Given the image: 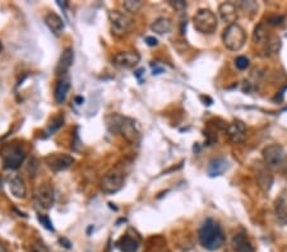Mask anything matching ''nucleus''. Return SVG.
I'll use <instances>...</instances> for the list:
<instances>
[{
	"mask_svg": "<svg viewBox=\"0 0 287 252\" xmlns=\"http://www.w3.org/2000/svg\"><path fill=\"white\" fill-rule=\"evenodd\" d=\"M226 133H227V137L230 138L231 141H234V143H243L244 140H245L247 128H245V125H244L243 121L235 120V121H232L226 126Z\"/></svg>",
	"mask_w": 287,
	"mask_h": 252,
	"instance_id": "nucleus-12",
	"label": "nucleus"
},
{
	"mask_svg": "<svg viewBox=\"0 0 287 252\" xmlns=\"http://www.w3.org/2000/svg\"><path fill=\"white\" fill-rule=\"evenodd\" d=\"M38 221H40V223L42 224V225H44L46 229L54 230L53 223H51L50 219H49V217H47V215H38Z\"/></svg>",
	"mask_w": 287,
	"mask_h": 252,
	"instance_id": "nucleus-32",
	"label": "nucleus"
},
{
	"mask_svg": "<svg viewBox=\"0 0 287 252\" xmlns=\"http://www.w3.org/2000/svg\"><path fill=\"white\" fill-rule=\"evenodd\" d=\"M161 252H170V251H167V250H163V251H161Z\"/></svg>",
	"mask_w": 287,
	"mask_h": 252,
	"instance_id": "nucleus-39",
	"label": "nucleus"
},
{
	"mask_svg": "<svg viewBox=\"0 0 287 252\" xmlns=\"http://www.w3.org/2000/svg\"><path fill=\"white\" fill-rule=\"evenodd\" d=\"M269 38L268 31H267V28H265L264 25H258L254 29L253 33V41L255 44H260L264 45Z\"/></svg>",
	"mask_w": 287,
	"mask_h": 252,
	"instance_id": "nucleus-25",
	"label": "nucleus"
},
{
	"mask_svg": "<svg viewBox=\"0 0 287 252\" xmlns=\"http://www.w3.org/2000/svg\"><path fill=\"white\" fill-rule=\"evenodd\" d=\"M73 60H74V53L70 47L65 49L63 51L62 56H60L59 62H58L57 66V74L58 75H63L65 74L68 72L70 66L73 65Z\"/></svg>",
	"mask_w": 287,
	"mask_h": 252,
	"instance_id": "nucleus-15",
	"label": "nucleus"
},
{
	"mask_svg": "<svg viewBox=\"0 0 287 252\" xmlns=\"http://www.w3.org/2000/svg\"><path fill=\"white\" fill-rule=\"evenodd\" d=\"M143 72H144V69H139V70H138V72L135 73V77H137V78L139 79V78H141V75L143 74Z\"/></svg>",
	"mask_w": 287,
	"mask_h": 252,
	"instance_id": "nucleus-36",
	"label": "nucleus"
},
{
	"mask_svg": "<svg viewBox=\"0 0 287 252\" xmlns=\"http://www.w3.org/2000/svg\"><path fill=\"white\" fill-rule=\"evenodd\" d=\"M285 22V18L282 16H269L267 18V23L269 26H281Z\"/></svg>",
	"mask_w": 287,
	"mask_h": 252,
	"instance_id": "nucleus-31",
	"label": "nucleus"
},
{
	"mask_svg": "<svg viewBox=\"0 0 287 252\" xmlns=\"http://www.w3.org/2000/svg\"><path fill=\"white\" fill-rule=\"evenodd\" d=\"M44 161L47 167L55 172L65 171L74 163V158L69 154H64V153H51L45 157Z\"/></svg>",
	"mask_w": 287,
	"mask_h": 252,
	"instance_id": "nucleus-9",
	"label": "nucleus"
},
{
	"mask_svg": "<svg viewBox=\"0 0 287 252\" xmlns=\"http://www.w3.org/2000/svg\"><path fill=\"white\" fill-rule=\"evenodd\" d=\"M228 162L225 158H216L212 159L209 162L208 168H207V173L209 177H219L221 174L225 173L228 169Z\"/></svg>",
	"mask_w": 287,
	"mask_h": 252,
	"instance_id": "nucleus-14",
	"label": "nucleus"
},
{
	"mask_svg": "<svg viewBox=\"0 0 287 252\" xmlns=\"http://www.w3.org/2000/svg\"><path fill=\"white\" fill-rule=\"evenodd\" d=\"M31 252H50L47 246L41 240L34 241L31 245Z\"/></svg>",
	"mask_w": 287,
	"mask_h": 252,
	"instance_id": "nucleus-29",
	"label": "nucleus"
},
{
	"mask_svg": "<svg viewBox=\"0 0 287 252\" xmlns=\"http://www.w3.org/2000/svg\"><path fill=\"white\" fill-rule=\"evenodd\" d=\"M36 200H37L38 205L44 209H50L54 205V189L49 182L41 184L38 186L37 191H36Z\"/></svg>",
	"mask_w": 287,
	"mask_h": 252,
	"instance_id": "nucleus-11",
	"label": "nucleus"
},
{
	"mask_svg": "<svg viewBox=\"0 0 287 252\" xmlns=\"http://www.w3.org/2000/svg\"><path fill=\"white\" fill-rule=\"evenodd\" d=\"M141 61V55L137 51H122L114 56V65L120 69H131Z\"/></svg>",
	"mask_w": 287,
	"mask_h": 252,
	"instance_id": "nucleus-10",
	"label": "nucleus"
},
{
	"mask_svg": "<svg viewBox=\"0 0 287 252\" xmlns=\"http://www.w3.org/2000/svg\"><path fill=\"white\" fill-rule=\"evenodd\" d=\"M239 6L245 12V14H255L258 10V4L255 1H240Z\"/></svg>",
	"mask_w": 287,
	"mask_h": 252,
	"instance_id": "nucleus-27",
	"label": "nucleus"
},
{
	"mask_svg": "<svg viewBox=\"0 0 287 252\" xmlns=\"http://www.w3.org/2000/svg\"><path fill=\"white\" fill-rule=\"evenodd\" d=\"M0 252H8V251H6L5 247H4L3 245H1V243H0Z\"/></svg>",
	"mask_w": 287,
	"mask_h": 252,
	"instance_id": "nucleus-38",
	"label": "nucleus"
},
{
	"mask_svg": "<svg viewBox=\"0 0 287 252\" xmlns=\"http://www.w3.org/2000/svg\"><path fill=\"white\" fill-rule=\"evenodd\" d=\"M146 42L148 46H157V44H159V41H157L155 37H152V36L146 37Z\"/></svg>",
	"mask_w": 287,
	"mask_h": 252,
	"instance_id": "nucleus-34",
	"label": "nucleus"
},
{
	"mask_svg": "<svg viewBox=\"0 0 287 252\" xmlns=\"http://www.w3.org/2000/svg\"><path fill=\"white\" fill-rule=\"evenodd\" d=\"M26 156H27V150L22 145L10 144V145L5 146L3 154H1L4 167L8 168V169H17V168L21 167V165L26 159Z\"/></svg>",
	"mask_w": 287,
	"mask_h": 252,
	"instance_id": "nucleus-7",
	"label": "nucleus"
},
{
	"mask_svg": "<svg viewBox=\"0 0 287 252\" xmlns=\"http://www.w3.org/2000/svg\"><path fill=\"white\" fill-rule=\"evenodd\" d=\"M198 238L203 247L208 251H217L225 243V234L221 225L213 219L203 222L202 227L198 232Z\"/></svg>",
	"mask_w": 287,
	"mask_h": 252,
	"instance_id": "nucleus-1",
	"label": "nucleus"
},
{
	"mask_svg": "<svg viewBox=\"0 0 287 252\" xmlns=\"http://www.w3.org/2000/svg\"><path fill=\"white\" fill-rule=\"evenodd\" d=\"M9 190L17 199H25L27 195V187H26L25 181L19 176H16L9 181Z\"/></svg>",
	"mask_w": 287,
	"mask_h": 252,
	"instance_id": "nucleus-19",
	"label": "nucleus"
},
{
	"mask_svg": "<svg viewBox=\"0 0 287 252\" xmlns=\"http://www.w3.org/2000/svg\"><path fill=\"white\" fill-rule=\"evenodd\" d=\"M232 247L237 252H254V246L252 245L250 240L245 233H236L232 238Z\"/></svg>",
	"mask_w": 287,
	"mask_h": 252,
	"instance_id": "nucleus-16",
	"label": "nucleus"
},
{
	"mask_svg": "<svg viewBox=\"0 0 287 252\" xmlns=\"http://www.w3.org/2000/svg\"><path fill=\"white\" fill-rule=\"evenodd\" d=\"M193 26L199 33L212 34L219 27V21L212 10L199 9L193 17Z\"/></svg>",
	"mask_w": 287,
	"mask_h": 252,
	"instance_id": "nucleus-6",
	"label": "nucleus"
},
{
	"mask_svg": "<svg viewBox=\"0 0 287 252\" xmlns=\"http://www.w3.org/2000/svg\"><path fill=\"white\" fill-rule=\"evenodd\" d=\"M219 14L220 18L225 23H228V26H230L234 25V22H236V19L239 18V9H237L236 4L226 1V3L220 4Z\"/></svg>",
	"mask_w": 287,
	"mask_h": 252,
	"instance_id": "nucleus-13",
	"label": "nucleus"
},
{
	"mask_svg": "<svg viewBox=\"0 0 287 252\" xmlns=\"http://www.w3.org/2000/svg\"><path fill=\"white\" fill-rule=\"evenodd\" d=\"M151 29L157 34H166L172 29L171 19L167 17H159L151 25Z\"/></svg>",
	"mask_w": 287,
	"mask_h": 252,
	"instance_id": "nucleus-21",
	"label": "nucleus"
},
{
	"mask_svg": "<svg viewBox=\"0 0 287 252\" xmlns=\"http://www.w3.org/2000/svg\"><path fill=\"white\" fill-rule=\"evenodd\" d=\"M256 181H258L259 186L262 187L263 190L269 191V189L272 187V184H273V176L268 171V167L262 168V169H259L256 172Z\"/></svg>",
	"mask_w": 287,
	"mask_h": 252,
	"instance_id": "nucleus-23",
	"label": "nucleus"
},
{
	"mask_svg": "<svg viewBox=\"0 0 287 252\" xmlns=\"http://www.w3.org/2000/svg\"><path fill=\"white\" fill-rule=\"evenodd\" d=\"M275 214L276 221L280 225L287 224V199L285 195H281L275 202Z\"/></svg>",
	"mask_w": 287,
	"mask_h": 252,
	"instance_id": "nucleus-17",
	"label": "nucleus"
},
{
	"mask_svg": "<svg viewBox=\"0 0 287 252\" xmlns=\"http://www.w3.org/2000/svg\"><path fill=\"white\" fill-rule=\"evenodd\" d=\"M250 61L247 56H239L235 59V66H236L239 70H245V69L249 68Z\"/></svg>",
	"mask_w": 287,
	"mask_h": 252,
	"instance_id": "nucleus-28",
	"label": "nucleus"
},
{
	"mask_svg": "<svg viewBox=\"0 0 287 252\" xmlns=\"http://www.w3.org/2000/svg\"><path fill=\"white\" fill-rule=\"evenodd\" d=\"M45 23L54 34H60L64 29V21L58 16L57 13H49L45 17Z\"/></svg>",
	"mask_w": 287,
	"mask_h": 252,
	"instance_id": "nucleus-20",
	"label": "nucleus"
},
{
	"mask_svg": "<svg viewBox=\"0 0 287 252\" xmlns=\"http://www.w3.org/2000/svg\"><path fill=\"white\" fill-rule=\"evenodd\" d=\"M263 159L265 166L273 171L286 173L287 172V154L284 148L278 144H271L263 149Z\"/></svg>",
	"mask_w": 287,
	"mask_h": 252,
	"instance_id": "nucleus-3",
	"label": "nucleus"
},
{
	"mask_svg": "<svg viewBox=\"0 0 287 252\" xmlns=\"http://www.w3.org/2000/svg\"><path fill=\"white\" fill-rule=\"evenodd\" d=\"M60 242H62V243H64V245H65V247H66V249H69V247L72 246V245H70V242H69L68 240H65V238H62V240H60Z\"/></svg>",
	"mask_w": 287,
	"mask_h": 252,
	"instance_id": "nucleus-35",
	"label": "nucleus"
},
{
	"mask_svg": "<svg viewBox=\"0 0 287 252\" xmlns=\"http://www.w3.org/2000/svg\"><path fill=\"white\" fill-rule=\"evenodd\" d=\"M123 6L128 13H138L143 6V1L142 0H127V1H123Z\"/></svg>",
	"mask_w": 287,
	"mask_h": 252,
	"instance_id": "nucleus-26",
	"label": "nucleus"
},
{
	"mask_svg": "<svg viewBox=\"0 0 287 252\" xmlns=\"http://www.w3.org/2000/svg\"><path fill=\"white\" fill-rule=\"evenodd\" d=\"M107 125L114 133H119L127 140L134 143L135 140L139 138V131H138L135 122L128 117H123L120 115H111L106 117Z\"/></svg>",
	"mask_w": 287,
	"mask_h": 252,
	"instance_id": "nucleus-2",
	"label": "nucleus"
},
{
	"mask_svg": "<svg viewBox=\"0 0 287 252\" xmlns=\"http://www.w3.org/2000/svg\"><path fill=\"white\" fill-rule=\"evenodd\" d=\"M222 41L228 50L239 51L247 42V32L241 26L234 23L225 28L222 33Z\"/></svg>",
	"mask_w": 287,
	"mask_h": 252,
	"instance_id": "nucleus-5",
	"label": "nucleus"
},
{
	"mask_svg": "<svg viewBox=\"0 0 287 252\" xmlns=\"http://www.w3.org/2000/svg\"><path fill=\"white\" fill-rule=\"evenodd\" d=\"M116 245L123 252H137L138 247H139V242H138L137 238L129 236V234H125L124 237H122Z\"/></svg>",
	"mask_w": 287,
	"mask_h": 252,
	"instance_id": "nucleus-22",
	"label": "nucleus"
},
{
	"mask_svg": "<svg viewBox=\"0 0 287 252\" xmlns=\"http://www.w3.org/2000/svg\"><path fill=\"white\" fill-rule=\"evenodd\" d=\"M69 90H70V79L69 78L60 79V81L57 83L55 93H54V98H55L57 103L62 105V103L65 102Z\"/></svg>",
	"mask_w": 287,
	"mask_h": 252,
	"instance_id": "nucleus-18",
	"label": "nucleus"
},
{
	"mask_svg": "<svg viewBox=\"0 0 287 252\" xmlns=\"http://www.w3.org/2000/svg\"><path fill=\"white\" fill-rule=\"evenodd\" d=\"M124 172L115 168V169H111V171H109L103 176L100 182V189L102 193L109 194V195L116 194L118 191L122 190V187L124 186Z\"/></svg>",
	"mask_w": 287,
	"mask_h": 252,
	"instance_id": "nucleus-8",
	"label": "nucleus"
},
{
	"mask_svg": "<svg viewBox=\"0 0 287 252\" xmlns=\"http://www.w3.org/2000/svg\"><path fill=\"white\" fill-rule=\"evenodd\" d=\"M280 47H281V40L277 36H269L268 41L264 44V55L265 56H271L275 55L280 51Z\"/></svg>",
	"mask_w": 287,
	"mask_h": 252,
	"instance_id": "nucleus-24",
	"label": "nucleus"
},
{
	"mask_svg": "<svg viewBox=\"0 0 287 252\" xmlns=\"http://www.w3.org/2000/svg\"><path fill=\"white\" fill-rule=\"evenodd\" d=\"M169 4L175 10H179V12L187 8V1H184V0H169Z\"/></svg>",
	"mask_w": 287,
	"mask_h": 252,
	"instance_id": "nucleus-30",
	"label": "nucleus"
},
{
	"mask_svg": "<svg viewBox=\"0 0 287 252\" xmlns=\"http://www.w3.org/2000/svg\"><path fill=\"white\" fill-rule=\"evenodd\" d=\"M109 21L111 33L116 37H124L134 27V19L128 13L119 12V10H111L109 13Z\"/></svg>",
	"mask_w": 287,
	"mask_h": 252,
	"instance_id": "nucleus-4",
	"label": "nucleus"
},
{
	"mask_svg": "<svg viewBox=\"0 0 287 252\" xmlns=\"http://www.w3.org/2000/svg\"><path fill=\"white\" fill-rule=\"evenodd\" d=\"M83 98H82V97H75V102L78 103V105H81V103H83Z\"/></svg>",
	"mask_w": 287,
	"mask_h": 252,
	"instance_id": "nucleus-37",
	"label": "nucleus"
},
{
	"mask_svg": "<svg viewBox=\"0 0 287 252\" xmlns=\"http://www.w3.org/2000/svg\"><path fill=\"white\" fill-rule=\"evenodd\" d=\"M282 252H287V247H286V249H285V250H284V251H282Z\"/></svg>",
	"mask_w": 287,
	"mask_h": 252,
	"instance_id": "nucleus-40",
	"label": "nucleus"
},
{
	"mask_svg": "<svg viewBox=\"0 0 287 252\" xmlns=\"http://www.w3.org/2000/svg\"><path fill=\"white\" fill-rule=\"evenodd\" d=\"M63 122H64V117H58L54 120V124L51 125L50 129H49V133H54V131H57L58 129L60 128L63 125Z\"/></svg>",
	"mask_w": 287,
	"mask_h": 252,
	"instance_id": "nucleus-33",
	"label": "nucleus"
}]
</instances>
